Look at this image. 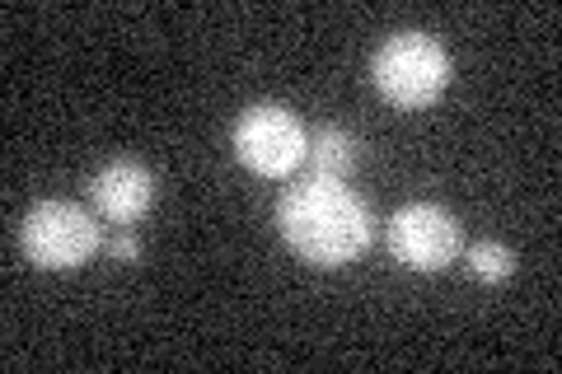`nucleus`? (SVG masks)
I'll return each mask as SVG.
<instances>
[{
	"mask_svg": "<svg viewBox=\"0 0 562 374\" xmlns=\"http://www.w3.org/2000/svg\"><path fill=\"white\" fill-rule=\"evenodd\" d=\"M305 159L314 165V178H338V183H347V173L357 169V159H361V140L347 127H319L310 136Z\"/></svg>",
	"mask_w": 562,
	"mask_h": 374,
	"instance_id": "7",
	"label": "nucleus"
},
{
	"mask_svg": "<svg viewBox=\"0 0 562 374\" xmlns=\"http://www.w3.org/2000/svg\"><path fill=\"white\" fill-rule=\"evenodd\" d=\"M90 202L103 220L113 225H136L155 206V173L136 159H109L90 178Z\"/></svg>",
	"mask_w": 562,
	"mask_h": 374,
	"instance_id": "6",
	"label": "nucleus"
},
{
	"mask_svg": "<svg viewBox=\"0 0 562 374\" xmlns=\"http://www.w3.org/2000/svg\"><path fill=\"white\" fill-rule=\"evenodd\" d=\"M469 272L487 281V286H497V281L516 272V253L502 239H479V243H469Z\"/></svg>",
	"mask_w": 562,
	"mask_h": 374,
	"instance_id": "8",
	"label": "nucleus"
},
{
	"mask_svg": "<svg viewBox=\"0 0 562 374\" xmlns=\"http://www.w3.org/2000/svg\"><path fill=\"white\" fill-rule=\"evenodd\" d=\"M103 243L94 216L76 202H38L20 225V248L38 272H76Z\"/></svg>",
	"mask_w": 562,
	"mask_h": 374,
	"instance_id": "3",
	"label": "nucleus"
},
{
	"mask_svg": "<svg viewBox=\"0 0 562 374\" xmlns=\"http://www.w3.org/2000/svg\"><path fill=\"white\" fill-rule=\"evenodd\" d=\"M109 253H113L117 262H136V258H140V243H136V235H127V229H122V235L109 239Z\"/></svg>",
	"mask_w": 562,
	"mask_h": 374,
	"instance_id": "9",
	"label": "nucleus"
},
{
	"mask_svg": "<svg viewBox=\"0 0 562 374\" xmlns=\"http://www.w3.org/2000/svg\"><path fill=\"white\" fill-rule=\"evenodd\" d=\"M371 76H375L380 99H390L394 109H427V103L446 94L450 57L431 33L408 29V33H394V38L380 43Z\"/></svg>",
	"mask_w": 562,
	"mask_h": 374,
	"instance_id": "2",
	"label": "nucleus"
},
{
	"mask_svg": "<svg viewBox=\"0 0 562 374\" xmlns=\"http://www.w3.org/2000/svg\"><path fill=\"white\" fill-rule=\"evenodd\" d=\"M310 150V132L301 127V117L281 103H254L249 113L235 122V155L262 178L295 173Z\"/></svg>",
	"mask_w": 562,
	"mask_h": 374,
	"instance_id": "4",
	"label": "nucleus"
},
{
	"mask_svg": "<svg viewBox=\"0 0 562 374\" xmlns=\"http://www.w3.org/2000/svg\"><path fill=\"white\" fill-rule=\"evenodd\" d=\"M277 229L314 267H347L371 248V211L338 178H305L277 202Z\"/></svg>",
	"mask_w": 562,
	"mask_h": 374,
	"instance_id": "1",
	"label": "nucleus"
},
{
	"mask_svg": "<svg viewBox=\"0 0 562 374\" xmlns=\"http://www.w3.org/2000/svg\"><path fill=\"white\" fill-rule=\"evenodd\" d=\"M460 248H464L460 220H454L446 206L413 202L390 220V253H394V262L408 267V272H446V267L460 258Z\"/></svg>",
	"mask_w": 562,
	"mask_h": 374,
	"instance_id": "5",
	"label": "nucleus"
}]
</instances>
